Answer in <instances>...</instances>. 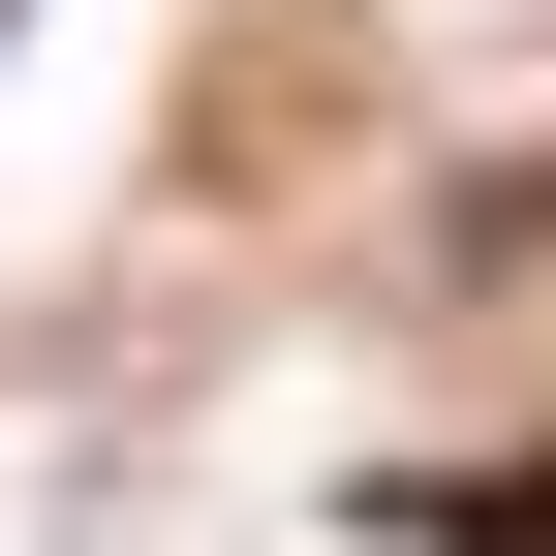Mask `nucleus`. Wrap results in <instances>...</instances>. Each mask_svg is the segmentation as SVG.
Here are the masks:
<instances>
[{
    "label": "nucleus",
    "mask_w": 556,
    "mask_h": 556,
    "mask_svg": "<svg viewBox=\"0 0 556 556\" xmlns=\"http://www.w3.org/2000/svg\"><path fill=\"white\" fill-rule=\"evenodd\" d=\"M433 556H556V464H526V495H433Z\"/></svg>",
    "instance_id": "f257e3e1"
}]
</instances>
